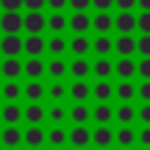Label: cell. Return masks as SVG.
Here are the masks:
<instances>
[{
	"instance_id": "cell-1",
	"label": "cell",
	"mask_w": 150,
	"mask_h": 150,
	"mask_svg": "<svg viewBox=\"0 0 150 150\" xmlns=\"http://www.w3.org/2000/svg\"><path fill=\"white\" fill-rule=\"evenodd\" d=\"M21 26H23V16H21L19 12H5V14L0 16V28H2L7 35H16Z\"/></svg>"
},
{
	"instance_id": "cell-2",
	"label": "cell",
	"mask_w": 150,
	"mask_h": 150,
	"mask_svg": "<svg viewBox=\"0 0 150 150\" xmlns=\"http://www.w3.org/2000/svg\"><path fill=\"white\" fill-rule=\"evenodd\" d=\"M47 26V21H45V16L40 14V12H30L28 16H23V28L30 33V35H40V30Z\"/></svg>"
},
{
	"instance_id": "cell-3",
	"label": "cell",
	"mask_w": 150,
	"mask_h": 150,
	"mask_svg": "<svg viewBox=\"0 0 150 150\" xmlns=\"http://www.w3.org/2000/svg\"><path fill=\"white\" fill-rule=\"evenodd\" d=\"M0 49H2L9 59H14V56L23 49V42H21L19 35H5V38L0 40Z\"/></svg>"
},
{
	"instance_id": "cell-4",
	"label": "cell",
	"mask_w": 150,
	"mask_h": 150,
	"mask_svg": "<svg viewBox=\"0 0 150 150\" xmlns=\"http://www.w3.org/2000/svg\"><path fill=\"white\" fill-rule=\"evenodd\" d=\"M115 26H117V30H120L122 35H129V33L136 28V16H134L131 12H122V14L115 19Z\"/></svg>"
},
{
	"instance_id": "cell-5",
	"label": "cell",
	"mask_w": 150,
	"mask_h": 150,
	"mask_svg": "<svg viewBox=\"0 0 150 150\" xmlns=\"http://www.w3.org/2000/svg\"><path fill=\"white\" fill-rule=\"evenodd\" d=\"M23 49L30 54V59H38V56L45 52V40H42L40 35H30V38H26Z\"/></svg>"
},
{
	"instance_id": "cell-6",
	"label": "cell",
	"mask_w": 150,
	"mask_h": 150,
	"mask_svg": "<svg viewBox=\"0 0 150 150\" xmlns=\"http://www.w3.org/2000/svg\"><path fill=\"white\" fill-rule=\"evenodd\" d=\"M89 141H91V131H89L87 127H75V129L70 131V143H73L75 148H80V150H82Z\"/></svg>"
},
{
	"instance_id": "cell-7",
	"label": "cell",
	"mask_w": 150,
	"mask_h": 150,
	"mask_svg": "<svg viewBox=\"0 0 150 150\" xmlns=\"http://www.w3.org/2000/svg\"><path fill=\"white\" fill-rule=\"evenodd\" d=\"M115 49L127 59V56H131V54L136 52V40H134L131 35H120L117 42H115Z\"/></svg>"
},
{
	"instance_id": "cell-8",
	"label": "cell",
	"mask_w": 150,
	"mask_h": 150,
	"mask_svg": "<svg viewBox=\"0 0 150 150\" xmlns=\"http://www.w3.org/2000/svg\"><path fill=\"white\" fill-rule=\"evenodd\" d=\"M89 26H91V19H89L84 12H75V14L70 16V28H73L75 33H84Z\"/></svg>"
},
{
	"instance_id": "cell-9",
	"label": "cell",
	"mask_w": 150,
	"mask_h": 150,
	"mask_svg": "<svg viewBox=\"0 0 150 150\" xmlns=\"http://www.w3.org/2000/svg\"><path fill=\"white\" fill-rule=\"evenodd\" d=\"M23 138H26V143L35 150V148H40V145H42L45 134H42V129H40V127H30V129L26 131V136H23Z\"/></svg>"
},
{
	"instance_id": "cell-10",
	"label": "cell",
	"mask_w": 150,
	"mask_h": 150,
	"mask_svg": "<svg viewBox=\"0 0 150 150\" xmlns=\"http://www.w3.org/2000/svg\"><path fill=\"white\" fill-rule=\"evenodd\" d=\"M91 138H94V143H96V145L105 148L108 143H112V131H110L108 127H98V129L91 134Z\"/></svg>"
},
{
	"instance_id": "cell-11",
	"label": "cell",
	"mask_w": 150,
	"mask_h": 150,
	"mask_svg": "<svg viewBox=\"0 0 150 150\" xmlns=\"http://www.w3.org/2000/svg\"><path fill=\"white\" fill-rule=\"evenodd\" d=\"M91 23H94V28H96L98 33H105L108 28H112V23H115V21H112V16H110V14L101 12V14H96V16H94V21H91Z\"/></svg>"
},
{
	"instance_id": "cell-12",
	"label": "cell",
	"mask_w": 150,
	"mask_h": 150,
	"mask_svg": "<svg viewBox=\"0 0 150 150\" xmlns=\"http://www.w3.org/2000/svg\"><path fill=\"white\" fill-rule=\"evenodd\" d=\"M0 70H2V75H7V77H16V75L21 73V63H19V59H5L2 66H0Z\"/></svg>"
},
{
	"instance_id": "cell-13",
	"label": "cell",
	"mask_w": 150,
	"mask_h": 150,
	"mask_svg": "<svg viewBox=\"0 0 150 150\" xmlns=\"http://www.w3.org/2000/svg\"><path fill=\"white\" fill-rule=\"evenodd\" d=\"M115 70H117V75H120V77H124V80H127V77H131V75L136 73V66H134V61H131V59H120V61H117V66H115Z\"/></svg>"
},
{
	"instance_id": "cell-14",
	"label": "cell",
	"mask_w": 150,
	"mask_h": 150,
	"mask_svg": "<svg viewBox=\"0 0 150 150\" xmlns=\"http://www.w3.org/2000/svg\"><path fill=\"white\" fill-rule=\"evenodd\" d=\"M19 141H21V131H19L16 127H7V129L2 131V143H5L7 148L19 145Z\"/></svg>"
},
{
	"instance_id": "cell-15",
	"label": "cell",
	"mask_w": 150,
	"mask_h": 150,
	"mask_svg": "<svg viewBox=\"0 0 150 150\" xmlns=\"http://www.w3.org/2000/svg\"><path fill=\"white\" fill-rule=\"evenodd\" d=\"M89 40L87 38H82V35H77V38H73V42H70V49H73V54L75 56H84L87 52H89Z\"/></svg>"
},
{
	"instance_id": "cell-16",
	"label": "cell",
	"mask_w": 150,
	"mask_h": 150,
	"mask_svg": "<svg viewBox=\"0 0 150 150\" xmlns=\"http://www.w3.org/2000/svg\"><path fill=\"white\" fill-rule=\"evenodd\" d=\"M19 117H21V110H19L16 103H7V105L2 108V120L9 122V127H12L14 122H19Z\"/></svg>"
},
{
	"instance_id": "cell-17",
	"label": "cell",
	"mask_w": 150,
	"mask_h": 150,
	"mask_svg": "<svg viewBox=\"0 0 150 150\" xmlns=\"http://www.w3.org/2000/svg\"><path fill=\"white\" fill-rule=\"evenodd\" d=\"M42 117H45V110H42V105L40 103H30L28 108H26V120L30 122V124H40L42 122Z\"/></svg>"
},
{
	"instance_id": "cell-18",
	"label": "cell",
	"mask_w": 150,
	"mask_h": 150,
	"mask_svg": "<svg viewBox=\"0 0 150 150\" xmlns=\"http://www.w3.org/2000/svg\"><path fill=\"white\" fill-rule=\"evenodd\" d=\"M94 120L101 122V124H105L108 120H112V108H110L108 103H98V105L94 108Z\"/></svg>"
},
{
	"instance_id": "cell-19",
	"label": "cell",
	"mask_w": 150,
	"mask_h": 150,
	"mask_svg": "<svg viewBox=\"0 0 150 150\" xmlns=\"http://www.w3.org/2000/svg\"><path fill=\"white\" fill-rule=\"evenodd\" d=\"M23 70H26L28 77H40V75L45 73V63H42L40 59H30V61L23 66Z\"/></svg>"
},
{
	"instance_id": "cell-20",
	"label": "cell",
	"mask_w": 150,
	"mask_h": 150,
	"mask_svg": "<svg viewBox=\"0 0 150 150\" xmlns=\"http://www.w3.org/2000/svg\"><path fill=\"white\" fill-rule=\"evenodd\" d=\"M47 26L54 30V33H61L66 26H68V21H66V16L63 14H59V12H54L52 16H49V21H47Z\"/></svg>"
},
{
	"instance_id": "cell-21",
	"label": "cell",
	"mask_w": 150,
	"mask_h": 150,
	"mask_svg": "<svg viewBox=\"0 0 150 150\" xmlns=\"http://www.w3.org/2000/svg\"><path fill=\"white\" fill-rule=\"evenodd\" d=\"M94 52H98L101 56H105L108 52H112V40L105 38V35H103V38H96V40H94Z\"/></svg>"
},
{
	"instance_id": "cell-22",
	"label": "cell",
	"mask_w": 150,
	"mask_h": 150,
	"mask_svg": "<svg viewBox=\"0 0 150 150\" xmlns=\"http://www.w3.org/2000/svg\"><path fill=\"white\" fill-rule=\"evenodd\" d=\"M112 73V63L108 61V59H98L96 63H94V75H98V77H108Z\"/></svg>"
},
{
	"instance_id": "cell-23",
	"label": "cell",
	"mask_w": 150,
	"mask_h": 150,
	"mask_svg": "<svg viewBox=\"0 0 150 150\" xmlns=\"http://www.w3.org/2000/svg\"><path fill=\"white\" fill-rule=\"evenodd\" d=\"M70 94H73V98H77V101H84L87 96H89V84L87 82H75L73 87H70Z\"/></svg>"
},
{
	"instance_id": "cell-24",
	"label": "cell",
	"mask_w": 150,
	"mask_h": 150,
	"mask_svg": "<svg viewBox=\"0 0 150 150\" xmlns=\"http://www.w3.org/2000/svg\"><path fill=\"white\" fill-rule=\"evenodd\" d=\"M94 96H96L98 101H108V98L112 96V84H108V82H98V84L94 87Z\"/></svg>"
},
{
	"instance_id": "cell-25",
	"label": "cell",
	"mask_w": 150,
	"mask_h": 150,
	"mask_svg": "<svg viewBox=\"0 0 150 150\" xmlns=\"http://www.w3.org/2000/svg\"><path fill=\"white\" fill-rule=\"evenodd\" d=\"M47 73L54 75V77H63V75H66V63H63L61 59H52L49 66H47Z\"/></svg>"
},
{
	"instance_id": "cell-26",
	"label": "cell",
	"mask_w": 150,
	"mask_h": 150,
	"mask_svg": "<svg viewBox=\"0 0 150 150\" xmlns=\"http://www.w3.org/2000/svg\"><path fill=\"white\" fill-rule=\"evenodd\" d=\"M70 73H73L75 77H84V75L89 73V63H87L84 59H75V61L70 63Z\"/></svg>"
},
{
	"instance_id": "cell-27",
	"label": "cell",
	"mask_w": 150,
	"mask_h": 150,
	"mask_svg": "<svg viewBox=\"0 0 150 150\" xmlns=\"http://www.w3.org/2000/svg\"><path fill=\"white\" fill-rule=\"evenodd\" d=\"M47 47H49V52H52V54H56V59H59V56L66 52V40H63V38H59V35H54V38L49 40V45H47Z\"/></svg>"
},
{
	"instance_id": "cell-28",
	"label": "cell",
	"mask_w": 150,
	"mask_h": 150,
	"mask_svg": "<svg viewBox=\"0 0 150 150\" xmlns=\"http://www.w3.org/2000/svg\"><path fill=\"white\" fill-rule=\"evenodd\" d=\"M70 117H73L75 122H80V124H82V122H87V120H89V110H87V105L77 103V105L70 110Z\"/></svg>"
},
{
	"instance_id": "cell-29",
	"label": "cell",
	"mask_w": 150,
	"mask_h": 150,
	"mask_svg": "<svg viewBox=\"0 0 150 150\" xmlns=\"http://www.w3.org/2000/svg\"><path fill=\"white\" fill-rule=\"evenodd\" d=\"M134 115H136V110H134L129 103H124V105H120V108H117V120H120V122H124V124H127V122H131V120H134Z\"/></svg>"
},
{
	"instance_id": "cell-30",
	"label": "cell",
	"mask_w": 150,
	"mask_h": 150,
	"mask_svg": "<svg viewBox=\"0 0 150 150\" xmlns=\"http://www.w3.org/2000/svg\"><path fill=\"white\" fill-rule=\"evenodd\" d=\"M115 91H117V96H120V98L129 101V98L134 96V84L124 80V82H120V84H117V89H115Z\"/></svg>"
},
{
	"instance_id": "cell-31",
	"label": "cell",
	"mask_w": 150,
	"mask_h": 150,
	"mask_svg": "<svg viewBox=\"0 0 150 150\" xmlns=\"http://www.w3.org/2000/svg\"><path fill=\"white\" fill-rule=\"evenodd\" d=\"M134 138H136V136H134V131H131L129 127H122V129L117 131V143H120V145H131Z\"/></svg>"
},
{
	"instance_id": "cell-32",
	"label": "cell",
	"mask_w": 150,
	"mask_h": 150,
	"mask_svg": "<svg viewBox=\"0 0 150 150\" xmlns=\"http://www.w3.org/2000/svg\"><path fill=\"white\" fill-rule=\"evenodd\" d=\"M42 91H45V89H42L40 82H30V84L26 87V96H28L30 101H38V98L42 96Z\"/></svg>"
},
{
	"instance_id": "cell-33",
	"label": "cell",
	"mask_w": 150,
	"mask_h": 150,
	"mask_svg": "<svg viewBox=\"0 0 150 150\" xmlns=\"http://www.w3.org/2000/svg\"><path fill=\"white\" fill-rule=\"evenodd\" d=\"M136 26L141 28L143 35H150V12H143L141 16H136Z\"/></svg>"
},
{
	"instance_id": "cell-34",
	"label": "cell",
	"mask_w": 150,
	"mask_h": 150,
	"mask_svg": "<svg viewBox=\"0 0 150 150\" xmlns=\"http://www.w3.org/2000/svg\"><path fill=\"white\" fill-rule=\"evenodd\" d=\"M49 143L52 145H63L66 143V131L63 129H52L49 131Z\"/></svg>"
},
{
	"instance_id": "cell-35",
	"label": "cell",
	"mask_w": 150,
	"mask_h": 150,
	"mask_svg": "<svg viewBox=\"0 0 150 150\" xmlns=\"http://www.w3.org/2000/svg\"><path fill=\"white\" fill-rule=\"evenodd\" d=\"M2 96H7L9 101H14V98L19 96V84H16V82H7V84L2 87Z\"/></svg>"
},
{
	"instance_id": "cell-36",
	"label": "cell",
	"mask_w": 150,
	"mask_h": 150,
	"mask_svg": "<svg viewBox=\"0 0 150 150\" xmlns=\"http://www.w3.org/2000/svg\"><path fill=\"white\" fill-rule=\"evenodd\" d=\"M136 49H138L145 59H150V35H143V38L136 42Z\"/></svg>"
},
{
	"instance_id": "cell-37",
	"label": "cell",
	"mask_w": 150,
	"mask_h": 150,
	"mask_svg": "<svg viewBox=\"0 0 150 150\" xmlns=\"http://www.w3.org/2000/svg\"><path fill=\"white\" fill-rule=\"evenodd\" d=\"M63 94H66V87L61 84V82H56V84H52L49 87V96L56 101V98H63Z\"/></svg>"
},
{
	"instance_id": "cell-38",
	"label": "cell",
	"mask_w": 150,
	"mask_h": 150,
	"mask_svg": "<svg viewBox=\"0 0 150 150\" xmlns=\"http://www.w3.org/2000/svg\"><path fill=\"white\" fill-rule=\"evenodd\" d=\"M0 5H2L7 12H19V7L23 5V0H0Z\"/></svg>"
},
{
	"instance_id": "cell-39",
	"label": "cell",
	"mask_w": 150,
	"mask_h": 150,
	"mask_svg": "<svg viewBox=\"0 0 150 150\" xmlns=\"http://www.w3.org/2000/svg\"><path fill=\"white\" fill-rule=\"evenodd\" d=\"M136 70H138V75H143L145 80H150V59H143Z\"/></svg>"
},
{
	"instance_id": "cell-40",
	"label": "cell",
	"mask_w": 150,
	"mask_h": 150,
	"mask_svg": "<svg viewBox=\"0 0 150 150\" xmlns=\"http://www.w3.org/2000/svg\"><path fill=\"white\" fill-rule=\"evenodd\" d=\"M138 96H141L145 103H150V80H145V82L138 87Z\"/></svg>"
},
{
	"instance_id": "cell-41",
	"label": "cell",
	"mask_w": 150,
	"mask_h": 150,
	"mask_svg": "<svg viewBox=\"0 0 150 150\" xmlns=\"http://www.w3.org/2000/svg\"><path fill=\"white\" fill-rule=\"evenodd\" d=\"M45 2H47V0H23V5H26L30 12H40Z\"/></svg>"
},
{
	"instance_id": "cell-42",
	"label": "cell",
	"mask_w": 150,
	"mask_h": 150,
	"mask_svg": "<svg viewBox=\"0 0 150 150\" xmlns=\"http://www.w3.org/2000/svg\"><path fill=\"white\" fill-rule=\"evenodd\" d=\"M70 5H73V9H77V12H84L89 5H91V0H68Z\"/></svg>"
},
{
	"instance_id": "cell-43",
	"label": "cell",
	"mask_w": 150,
	"mask_h": 150,
	"mask_svg": "<svg viewBox=\"0 0 150 150\" xmlns=\"http://www.w3.org/2000/svg\"><path fill=\"white\" fill-rule=\"evenodd\" d=\"M63 117H66V110H63L61 105H54V108H52V120H54V122H61Z\"/></svg>"
},
{
	"instance_id": "cell-44",
	"label": "cell",
	"mask_w": 150,
	"mask_h": 150,
	"mask_svg": "<svg viewBox=\"0 0 150 150\" xmlns=\"http://www.w3.org/2000/svg\"><path fill=\"white\" fill-rule=\"evenodd\" d=\"M112 2H115V0H91V5H94L96 9H101V12H105L108 7H112Z\"/></svg>"
},
{
	"instance_id": "cell-45",
	"label": "cell",
	"mask_w": 150,
	"mask_h": 150,
	"mask_svg": "<svg viewBox=\"0 0 150 150\" xmlns=\"http://www.w3.org/2000/svg\"><path fill=\"white\" fill-rule=\"evenodd\" d=\"M115 5H117L122 12H129V9L136 5V0H115Z\"/></svg>"
},
{
	"instance_id": "cell-46",
	"label": "cell",
	"mask_w": 150,
	"mask_h": 150,
	"mask_svg": "<svg viewBox=\"0 0 150 150\" xmlns=\"http://www.w3.org/2000/svg\"><path fill=\"white\" fill-rule=\"evenodd\" d=\"M138 115H141V120H143V122L148 124V122H150V103H145V105H143V108L138 110Z\"/></svg>"
},
{
	"instance_id": "cell-47",
	"label": "cell",
	"mask_w": 150,
	"mask_h": 150,
	"mask_svg": "<svg viewBox=\"0 0 150 150\" xmlns=\"http://www.w3.org/2000/svg\"><path fill=\"white\" fill-rule=\"evenodd\" d=\"M47 2H49V7H52L54 12H59V9H63V7H66V2H68V0H47Z\"/></svg>"
},
{
	"instance_id": "cell-48",
	"label": "cell",
	"mask_w": 150,
	"mask_h": 150,
	"mask_svg": "<svg viewBox=\"0 0 150 150\" xmlns=\"http://www.w3.org/2000/svg\"><path fill=\"white\" fill-rule=\"evenodd\" d=\"M141 143H143V145H145V148H150V127H148V129H143V131H141Z\"/></svg>"
},
{
	"instance_id": "cell-49",
	"label": "cell",
	"mask_w": 150,
	"mask_h": 150,
	"mask_svg": "<svg viewBox=\"0 0 150 150\" xmlns=\"http://www.w3.org/2000/svg\"><path fill=\"white\" fill-rule=\"evenodd\" d=\"M141 7H143V12H150V0H136Z\"/></svg>"
},
{
	"instance_id": "cell-50",
	"label": "cell",
	"mask_w": 150,
	"mask_h": 150,
	"mask_svg": "<svg viewBox=\"0 0 150 150\" xmlns=\"http://www.w3.org/2000/svg\"><path fill=\"white\" fill-rule=\"evenodd\" d=\"M9 150H12V148H9Z\"/></svg>"
}]
</instances>
